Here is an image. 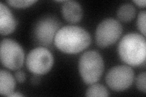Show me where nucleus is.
Segmentation results:
<instances>
[{
  "label": "nucleus",
  "instance_id": "f257e3e1",
  "mask_svg": "<svg viewBox=\"0 0 146 97\" xmlns=\"http://www.w3.org/2000/svg\"><path fill=\"white\" fill-rule=\"evenodd\" d=\"M56 47L66 53H77L87 48L91 36L84 28L77 26H66L58 30L54 38Z\"/></svg>",
  "mask_w": 146,
  "mask_h": 97
},
{
  "label": "nucleus",
  "instance_id": "f03ea898",
  "mask_svg": "<svg viewBox=\"0 0 146 97\" xmlns=\"http://www.w3.org/2000/svg\"><path fill=\"white\" fill-rule=\"evenodd\" d=\"M118 52L121 59L128 65H142L145 63L146 56L145 36L136 32L125 35L119 44Z\"/></svg>",
  "mask_w": 146,
  "mask_h": 97
},
{
  "label": "nucleus",
  "instance_id": "7ed1b4c3",
  "mask_svg": "<svg viewBox=\"0 0 146 97\" xmlns=\"http://www.w3.org/2000/svg\"><path fill=\"white\" fill-rule=\"evenodd\" d=\"M79 69L82 80L87 84L98 82L104 69L102 57L96 50H88L82 55L79 62Z\"/></svg>",
  "mask_w": 146,
  "mask_h": 97
},
{
  "label": "nucleus",
  "instance_id": "20e7f679",
  "mask_svg": "<svg viewBox=\"0 0 146 97\" xmlns=\"http://www.w3.org/2000/svg\"><path fill=\"white\" fill-rule=\"evenodd\" d=\"M1 61L11 70H18L24 63L25 53L21 46L14 40L5 38L1 42Z\"/></svg>",
  "mask_w": 146,
  "mask_h": 97
},
{
  "label": "nucleus",
  "instance_id": "39448f33",
  "mask_svg": "<svg viewBox=\"0 0 146 97\" xmlns=\"http://www.w3.org/2000/svg\"><path fill=\"white\" fill-rule=\"evenodd\" d=\"M54 64L52 53L46 48L38 47L33 49L27 55L26 66L35 75H44L51 70Z\"/></svg>",
  "mask_w": 146,
  "mask_h": 97
},
{
  "label": "nucleus",
  "instance_id": "423d86ee",
  "mask_svg": "<svg viewBox=\"0 0 146 97\" xmlns=\"http://www.w3.org/2000/svg\"><path fill=\"white\" fill-rule=\"evenodd\" d=\"M122 33V26L117 20L108 18L103 20L96 30V41L100 48H106L115 43Z\"/></svg>",
  "mask_w": 146,
  "mask_h": 97
},
{
  "label": "nucleus",
  "instance_id": "0eeeda50",
  "mask_svg": "<svg viewBox=\"0 0 146 97\" xmlns=\"http://www.w3.org/2000/svg\"><path fill=\"white\" fill-rule=\"evenodd\" d=\"M61 23L56 17L46 16L38 20L34 29V36L35 41L42 46L51 44Z\"/></svg>",
  "mask_w": 146,
  "mask_h": 97
},
{
  "label": "nucleus",
  "instance_id": "6e6552de",
  "mask_svg": "<svg viewBox=\"0 0 146 97\" xmlns=\"http://www.w3.org/2000/svg\"><path fill=\"white\" fill-rule=\"evenodd\" d=\"M135 73L131 67L120 65L113 67L106 75V82L111 89L122 91L129 88L133 83Z\"/></svg>",
  "mask_w": 146,
  "mask_h": 97
},
{
  "label": "nucleus",
  "instance_id": "1a4fd4ad",
  "mask_svg": "<svg viewBox=\"0 0 146 97\" xmlns=\"http://www.w3.org/2000/svg\"><path fill=\"white\" fill-rule=\"evenodd\" d=\"M17 21L11 11L5 4L0 3V33L2 35L11 34L15 30Z\"/></svg>",
  "mask_w": 146,
  "mask_h": 97
},
{
  "label": "nucleus",
  "instance_id": "9d476101",
  "mask_svg": "<svg viewBox=\"0 0 146 97\" xmlns=\"http://www.w3.org/2000/svg\"><path fill=\"white\" fill-rule=\"evenodd\" d=\"M63 17L66 21L70 23L79 22L82 16L83 11L80 4L75 1H65L62 6Z\"/></svg>",
  "mask_w": 146,
  "mask_h": 97
},
{
  "label": "nucleus",
  "instance_id": "9b49d317",
  "mask_svg": "<svg viewBox=\"0 0 146 97\" xmlns=\"http://www.w3.org/2000/svg\"><path fill=\"white\" fill-rule=\"evenodd\" d=\"M16 82L14 77L11 73L6 71H0V94L4 96H9L13 93Z\"/></svg>",
  "mask_w": 146,
  "mask_h": 97
},
{
  "label": "nucleus",
  "instance_id": "f8f14e48",
  "mask_svg": "<svg viewBox=\"0 0 146 97\" xmlns=\"http://www.w3.org/2000/svg\"><path fill=\"white\" fill-rule=\"evenodd\" d=\"M135 7L130 3H125L118 9L117 16L119 19L123 22H129L135 17Z\"/></svg>",
  "mask_w": 146,
  "mask_h": 97
},
{
  "label": "nucleus",
  "instance_id": "ddd939ff",
  "mask_svg": "<svg viewBox=\"0 0 146 97\" xmlns=\"http://www.w3.org/2000/svg\"><path fill=\"white\" fill-rule=\"evenodd\" d=\"M85 95L86 96H109L110 93L102 84L94 83L86 90Z\"/></svg>",
  "mask_w": 146,
  "mask_h": 97
},
{
  "label": "nucleus",
  "instance_id": "4468645a",
  "mask_svg": "<svg viewBox=\"0 0 146 97\" xmlns=\"http://www.w3.org/2000/svg\"><path fill=\"white\" fill-rule=\"evenodd\" d=\"M36 0H9L6 2L12 7L17 8H25L29 7L36 3Z\"/></svg>",
  "mask_w": 146,
  "mask_h": 97
},
{
  "label": "nucleus",
  "instance_id": "2eb2a0df",
  "mask_svg": "<svg viewBox=\"0 0 146 97\" xmlns=\"http://www.w3.org/2000/svg\"><path fill=\"white\" fill-rule=\"evenodd\" d=\"M145 20L146 12L145 11L140 12L138 16V20H137V26L144 36H145Z\"/></svg>",
  "mask_w": 146,
  "mask_h": 97
},
{
  "label": "nucleus",
  "instance_id": "dca6fc26",
  "mask_svg": "<svg viewBox=\"0 0 146 97\" xmlns=\"http://www.w3.org/2000/svg\"><path fill=\"white\" fill-rule=\"evenodd\" d=\"M136 85L140 91L144 92L145 94L146 92V73L145 72H142L139 73L136 78Z\"/></svg>",
  "mask_w": 146,
  "mask_h": 97
},
{
  "label": "nucleus",
  "instance_id": "f3484780",
  "mask_svg": "<svg viewBox=\"0 0 146 97\" xmlns=\"http://www.w3.org/2000/svg\"><path fill=\"white\" fill-rule=\"evenodd\" d=\"M15 78L19 82H23L26 80V74L22 71H18L15 73Z\"/></svg>",
  "mask_w": 146,
  "mask_h": 97
},
{
  "label": "nucleus",
  "instance_id": "a211bd4d",
  "mask_svg": "<svg viewBox=\"0 0 146 97\" xmlns=\"http://www.w3.org/2000/svg\"><path fill=\"white\" fill-rule=\"evenodd\" d=\"M133 2L140 7H145L146 6V1L145 0H135Z\"/></svg>",
  "mask_w": 146,
  "mask_h": 97
},
{
  "label": "nucleus",
  "instance_id": "6ab92c4d",
  "mask_svg": "<svg viewBox=\"0 0 146 97\" xmlns=\"http://www.w3.org/2000/svg\"><path fill=\"white\" fill-rule=\"evenodd\" d=\"M38 75H35L34 76H33L32 77V79H31V82L33 83V84H38V83L40 82V77H38Z\"/></svg>",
  "mask_w": 146,
  "mask_h": 97
},
{
  "label": "nucleus",
  "instance_id": "aec40b11",
  "mask_svg": "<svg viewBox=\"0 0 146 97\" xmlns=\"http://www.w3.org/2000/svg\"><path fill=\"white\" fill-rule=\"evenodd\" d=\"M9 96H13V97H16V96H23V95L21 94L20 93H18V92H13L12 94L10 95Z\"/></svg>",
  "mask_w": 146,
  "mask_h": 97
}]
</instances>
